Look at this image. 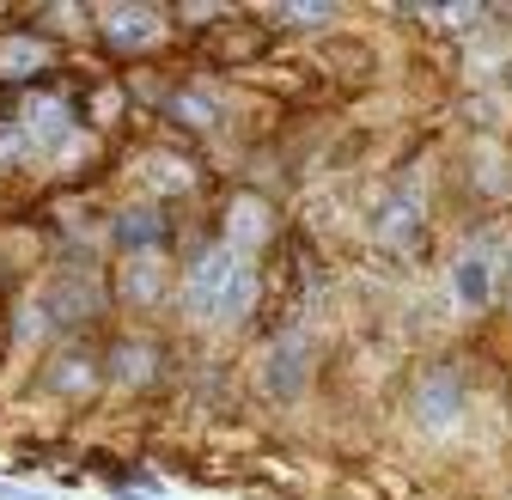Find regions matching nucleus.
Listing matches in <instances>:
<instances>
[{
  "label": "nucleus",
  "instance_id": "nucleus-1",
  "mask_svg": "<svg viewBox=\"0 0 512 500\" xmlns=\"http://www.w3.org/2000/svg\"><path fill=\"white\" fill-rule=\"evenodd\" d=\"M128 98L153 104L159 129L177 135V141H214L220 129H232V92H226V74H208V68H183V74H165L159 86H128Z\"/></svg>",
  "mask_w": 512,
  "mask_h": 500
},
{
  "label": "nucleus",
  "instance_id": "nucleus-2",
  "mask_svg": "<svg viewBox=\"0 0 512 500\" xmlns=\"http://www.w3.org/2000/svg\"><path fill=\"white\" fill-rule=\"evenodd\" d=\"M183 379V354L177 336L159 324H110L104 330V385L128 403H147Z\"/></svg>",
  "mask_w": 512,
  "mask_h": 500
},
{
  "label": "nucleus",
  "instance_id": "nucleus-3",
  "mask_svg": "<svg viewBox=\"0 0 512 500\" xmlns=\"http://www.w3.org/2000/svg\"><path fill=\"white\" fill-rule=\"evenodd\" d=\"M238 263H250V257H238V250L226 238H214V232H196V238L177 250V299H171V318H177L183 336L214 330V311H220Z\"/></svg>",
  "mask_w": 512,
  "mask_h": 500
},
{
  "label": "nucleus",
  "instance_id": "nucleus-4",
  "mask_svg": "<svg viewBox=\"0 0 512 500\" xmlns=\"http://www.w3.org/2000/svg\"><path fill=\"white\" fill-rule=\"evenodd\" d=\"M122 183H128V196H147L159 208H177L189 196H202L208 159L189 141H177V135H141L135 147H128V159H122Z\"/></svg>",
  "mask_w": 512,
  "mask_h": 500
},
{
  "label": "nucleus",
  "instance_id": "nucleus-5",
  "mask_svg": "<svg viewBox=\"0 0 512 500\" xmlns=\"http://www.w3.org/2000/svg\"><path fill=\"white\" fill-rule=\"evenodd\" d=\"M31 391L55 409H92L110 385H104V336H68L49 342L31 360Z\"/></svg>",
  "mask_w": 512,
  "mask_h": 500
},
{
  "label": "nucleus",
  "instance_id": "nucleus-6",
  "mask_svg": "<svg viewBox=\"0 0 512 500\" xmlns=\"http://www.w3.org/2000/svg\"><path fill=\"white\" fill-rule=\"evenodd\" d=\"M317 366H324L317 336L305 324H275L250 354V391L263 403H275V409H287V403H299L317 385Z\"/></svg>",
  "mask_w": 512,
  "mask_h": 500
},
{
  "label": "nucleus",
  "instance_id": "nucleus-7",
  "mask_svg": "<svg viewBox=\"0 0 512 500\" xmlns=\"http://www.w3.org/2000/svg\"><path fill=\"white\" fill-rule=\"evenodd\" d=\"M92 43L110 61L141 68V61L177 43V25H171V7H153V0H110V7H92Z\"/></svg>",
  "mask_w": 512,
  "mask_h": 500
},
{
  "label": "nucleus",
  "instance_id": "nucleus-8",
  "mask_svg": "<svg viewBox=\"0 0 512 500\" xmlns=\"http://www.w3.org/2000/svg\"><path fill=\"white\" fill-rule=\"evenodd\" d=\"M470 372L458 360H427L415 379H409V397H403V415L421 440H452L470 421Z\"/></svg>",
  "mask_w": 512,
  "mask_h": 500
},
{
  "label": "nucleus",
  "instance_id": "nucleus-9",
  "mask_svg": "<svg viewBox=\"0 0 512 500\" xmlns=\"http://www.w3.org/2000/svg\"><path fill=\"white\" fill-rule=\"evenodd\" d=\"M506 250H512V238H506L500 226H482V232H470V238L452 250V263H445V287H452V305L464 311V318H482V311L500 305Z\"/></svg>",
  "mask_w": 512,
  "mask_h": 500
},
{
  "label": "nucleus",
  "instance_id": "nucleus-10",
  "mask_svg": "<svg viewBox=\"0 0 512 500\" xmlns=\"http://www.w3.org/2000/svg\"><path fill=\"white\" fill-rule=\"evenodd\" d=\"M177 299V250H147V257L110 263V305L122 324H153Z\"/></svg>",
  "mask_w": 512,
  "mask_h": 500
},
{
  "label": "nucleus",
  "instance_id": "nucleus-11",
  "mask_svg": "<svg viewBox=\"0 0 512 500\" xmlns=\"http://www.w3.org/2000/svg\"><path fill=\"white\" fill-rule=\"evenodd\" d=\"M61 61H68V43H55V37L37 31V25H19V19H13L7 31H0V86H7L13 98L68 80V74H61Z\"/></svg>",
  "mask_w": 512,
  "mask_h": 500
},
{
  "label": "nucleus",
  "instance_id": "nucleus-12",
  "mask_svg": "<svg viewBox=\"0 0 512 500\" xmlns=\"http://www.w3.org/2000/svg\"><path fill=\"white\" fill-rule=\"evenodd\" d=\"M427 226H433L427 183L415 171H403L391 190H384V202L372 208V244L384 250V257H415V250L427 244Z\"/></svg>",
  "mask_w": 512,
  "mask_h": 500
},
{
  "label": "nucleus",
  "instance_id": "nucleus-13",
  "mask_svg": "<svg viewBox=\"0 0 512 500\" xmlns=\"http://www.w3.org/2000/svg\"><path fill=\"white\" fill-rule=\"evenodd\" d=\"M104 250L116 257H147V250H177V208H159L147 196H116L104 208Z\"/></svg>",
  "mask_w": 512,
  "mask_h": 500
},
{
  "label": "nucleus",
  "instance_id": "nucleus-14",
  "mask_svg": "<svg viewBox=\"0 0 512 500\" xmlns=\"http://www.w3.org/2000/svg\"><path fill=\"white\" fill-rule=\"evenodd\" d=\"M214 238H226L238 257L263 263L269 250H275V238H281V208H275V196H263L256 183L226 190V202L214 208Z\"/></svg>",
  "mask_w": 512,
  "mask_h": 500
},
{
  "label": "nucleus",
  "instance_id": "nucleus-15",
  "mask_svg": "<svg viewBox=\"0 0 512 500\" xmlns=\"http://www.w3.org/2000/svg\"><path fill=\"white\" fill-rule=\"evenodd\" d=\"M275 43V31L256 19V13H232L220 31H208L202 37V55H208V74H238V68H250L256 55H263Z\"/></svg>",
  "mask_w": 512,
  "mask_h": 500
},
{
  "label": "nucleus",
  "instance_id": "nucleus-16",
  "mask_svg": "<svg viewBox=\"0 0 512 500\" xmlns=\"http://www.w3.org/2000/svg\"><path fill=\"white\" fill-rule=\"evenodd\" d=\"M263 299H269V269L263 263H238V275H232V287H226V299L214 311V336H244L256 324V311H263Z\"/></svg>",
  "mask_w": 512,
  "mask_h": 500
},
{
  "label": "nucleus",
  "instance_id": "nucleus-17",
  "mask_svg": "<svg viewBox=\"0 0 512 500\" xmlns=\"http://www.w3.org/2000/svg\"><path fill=\"white\" fill-rule=\"evenodd\" d=\"M470 190L482 202H512V153L500 135H476L470 141Z\"/></svg>",
  "mask_w": 512,
  "mask_h": 500
},
{
  "label": "nucleus",
  "instance_id": "nucleus-18",
  "mask_svg": "<svg viewBox=\"0 0 512 500\" xmlns=\"http://www.w3.org/2000/svg\"><path fill=\"white\" fill-rule=\"evenodd\" d=\"M263 25H281L275 37H317V31H330L342 19V7H330V0H311V7H269V13H256Z\"/></svg>",
  "mask_w": 512,
  "mask_h": 500
},
{
  "label": "nucleus",
  "instance_id": "nucleus-19",
  "mask_svg": "<svg viewBox=\"0 0 512 500\" xmlns=\"http://www.w3.org/2000/svg\"><path fill=\"white\" fill-rule=\"evenodd\" d=\"M0 500H49V494H37V488H19L13 476H0Z\"/></svg>",
  "mask_w": 512,
  "mask_h": 500
},
{
  "label": "nucleus",
  "instance_id": "nucleus-20",
  "mask_svg": "<svg viewBox=\"0 0 512 500\" xmlns=\"http://www.w3.org/2000/svg\"><path fill=\"white\" fill-rule=\"evenodd\" d=\"M116 500H165L159 488H116Z\"/></svg>",
  "mask_w": 512,
  "mask_h": 500
},
{
  "label": "nucleus",
  "instance_id": "nucleus-21",
  "mask_svg": "<svg viewBox=\"0 0 512 500\" xmlns=\"http://www.w3.org/2000/svg\"><path fill=\"white\" fill-rule=\"evenodd\" d=\"M500 305L512 311V250H506V275H500Z\"/></svg>",
  "mask_w": 512,
  "mask_h": 500
},
{
  "label": "nucleus",
  "instance_id": "nucleus-22",
  "mask_svg": "<svg viewBox=\"0 0 512 500\" xmlns=\"http://www.w3.org/2000/svg\"><path fill=\"white\" fill-rule=\"evenodd\" d=\"M7 324H13V305H7V299H0V336H7Z\"/></svg>",
  "mask_w": 512,
  "mask_h": 500
},
{
  "label": "nucleus",
  "instance_id": "nucleus-23",
  "mask_svg": "<svg viewBox=\"0 0 512 500\" xmlns=\"http://www.w3.org/2000/svg\"><path fill=\"white\" fill-rule=\"evenodd\" d=\"M500 80H506V98H512V61H506V68H500Z\"/></svg>",
  "mask_w": 512,
  "mask_h": 500
}]
</instances>
